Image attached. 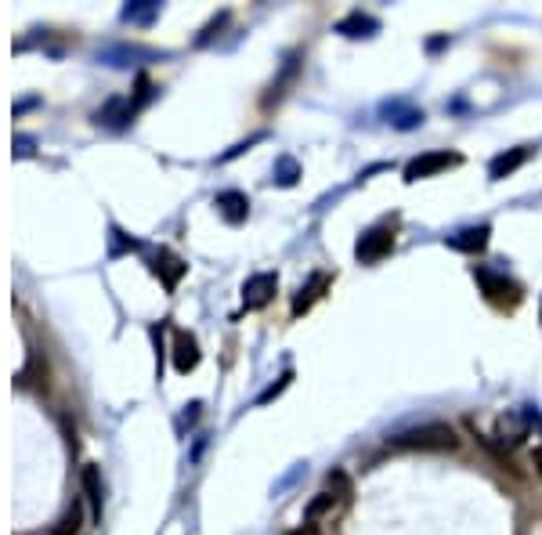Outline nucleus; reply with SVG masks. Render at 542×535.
Listing matches in <instances>:
<instances>
[{"instance_id": "9d476101", "label": "nucleus", "mask_w": 542, "mask_h": 535, "mask_svg": "<svg viewBox=\"0 0 542 535\" xmlns=\"http://www.w3.org/2000/svg\"><path fill=\"white\" fill-rule=\"evenodd\" d=\"M199 365V344L192 333H178L174 337V369L178 373H188Z\"/></svg>"}, {"instance_id": "0eeeda50", "label": "nucleus", "mask_w": 542, "mask_h": 535, "mask_svg": "<svg viewBox=\"0 0 542 535\" xmlns=\"http://www.w3.org/2000/svg\"><path fill=\"white\" fill-rule=\"evenodd\" d=\"M528 156H531V149L528 145H517V149H506V153H499L492 163H488V178L492 181H503V178H510L513 171H520L524 163H528Z\"/></svg>"}, {"instance_id": "aec40b11", "label": "nucleus", "mask_w": 542, "mask_h": 535, "mask_svg": "<svg viewBox=\"0 0 542 535\" xmlns=\"http://www.w3.org/2000/svg\"><path fill=\"white\" fill-rule=\"evenodd\" d=\"M286 535H322V528H319L315 521H308V524H301V528H293V531H286Z\"/></svg>"}, {"instance_id": "6ab92c4d", "label": "nucleus", "mask_w": 542, "mask_h": 535, "mask_svg": "<svg viewBox=\"0 0 542 535\" xmlns=\"http://www.w3.org/2000/svg\"><path fill=\"white\" fill-rule=\"evenodd\" d=\"M329 485L340 492V499H347V496H351V481H347V474H344V470H333V474H329Z\"/></svg>"}, {"instance_id": "f257e3e1", "label": "nucleus", "mask_w": 542, "mask_h": 535, "mask_svg": "<svg viewBox=\"0 0 542 535\" xmlns=\"http://www.w3.org/2000/svg\"><path fill=\"white\" fill-rule=\"evenodd\" d=\"M390 445L394 449H420V452H445V449L452 452L459 445V438H456V431L449 424H424V427L394 434Z\"/></svg>"}, {"instance_id": "ddd939ff", "label": "nucleus", "mask_w": 542, "mask_h": 535, "mask_svg": "<svg viewBox=\"0 0 542 535\" xmlns=\"http://www.w3.org/2000/svg\"><path fill=\"white\" fill-rule=\"evenodd\" d=\"M326 286H329V276H322V272H319V276H311V283H308V286H301V294L293 297V315L308 311V308H311V301H319Z\"/></svg>"}, {"instance_id": "dca6fc26", "label": "nucleus", "mask_w": 542, "mask_h": 535, "mask_svg": "<svg viewBox=\"0 0 542 535\" xmlns=\"http://www.w3.org/2000/svg\"><path fill=\"white\" fill-rule=\"evenodd\" d=\"M76 531H80V503H73V506L66 510V517L55 524L51 535H76Z\"/></svg>"}, {"instance_id": "f8f14e48", "label": "nucleus", "mask_w": 542, "mask_h": 535, "mask_svg": "<svg viewBox=\"0 0 542 535\" xmlns=\"http://www.w3.org/2000/svg\"><path fill=\"white\" fill-rule=\"evenodd\" d=\"M344 37H372L376 30H380V22L372 19V15H362V12H351L340 26H337Z\"/></svg>"}, {"instance_id": "f03ea898", "label": "nucleus", "mask_w": 542, "mask_h": 535, "mask_svg": "<svg viewBox=\"0 0 542 535\" xmlns=\"http://www.w3.org/2000/svg\"><path fill=\"white\" fill-rule=\"evenodd\" d=\"M474 279L481 283L485 297H488L495 308H510V311H513V308L524 301L520 286H517L513 279H506L503 272H492V268H474Z\"/></svg>"}, {"instance_id": "2eb2a0df", "label": "nucleus", "mask_w": 542, "mask_h": 535, "mask_svg": "<svg viewBox=\"0 0 542 535\" xmlns=\"http://www.w3.org/2000/svg\"><path fill=\"white\" fill-rule=\"evenodd\" d=\"M83 492L91 499L94 517H101V478H98V467H83Z\"/></svg>"}, {"instance_id": "4468645a", "label": "nucleus", "mask_w": 542, "mask_h": 535, "mask_svg": "<svg viewBox=\"0 0 542 535\" xmlns=\"http://www.w3.org/2000/svg\"><path fill=\"white\" fill-rule=\"evenodd\" d=\"M383 112H387V116L394 112V127H401V130H409V127H416V123H424V109H409V105H401V101H394V105H387Z\"/></svg>"}, {"instance_id": "6e6552de", "label": "nucleus", "mask_w": 542, "mask_h": 535, "mask_svg": "<svg viewBox=\"0 0 542 535\" xmlns=\"http://www.w3.org/2000/svg\"><path fill=\"white\" fill-rule=\"evenodd\" d=\"M488 235H492L488 224H474V228H463V232L449 235V246H452V250H463V253H481V250L488 246Z\"/></svg>"}, {"instance_id": "20e7f679", "label": "nucleus", "mask_w": 542, "mask_h": 535, "mask_svg": "<svg viewBox=\"0 0 542 535\" xmlns=\"http://www.w3.org/2000/svg\"><path fill=\"white\" fill-rule=\"evenodd\" d=\"M535 420H538V413H535L531 406H520V409H513V413H506V417L499 420L495 438H499L503 445H517L520 438H528V431H531Z\"/></svg>"}, {"instance_id": "f3484780", "label": "nucleus", "mask_w": 542, "mask_h": 535, "mask_svg": "<svg viewBox=\"0 0 542 535\" xmlns=\"http://www.w3.org/2000/svg\"><path fill=\"white\" fill-rule=\"evenodd\" d=\"M333 503H337V496H329V492H322L311 506H308V521H315V517H322L326 510H333Z\"/></svg>"}, {"instance_id": "39448f33", "label": "nucleus", "mask_w": 542, "mask_h": 535, "mask_svg": "<svg viewBox=\"0 0 542 535\" xmlns=\"http://www.w3.org/2000/svg\"><path fill=\"white\" fill-rule=\"evenodd\" d=\"M390 250H394V232H390V228H369V232L358 239L354 257H358L362 264H376V260L387 257Z\"/></svg>"}, {"instance_id": "1a4fd4ad", "label": "nucleus", "mask_w": 542, "mask_h": 535, "mask_svg": "<svg viewBox=\"0 0 542 535\" xmlns=\"http://www.w3.org/2000/svg\"><path fill=\"white\" fill-rule=\"evenodd\" d=\"M185 268H188V264H185L181 257H174L170 250H160V253H156V264H153V272L163 276L167 290H174V286L181 283V276H185Z\"/></svg>"}, {"instance_id": "423d86ee", "label": "nucleus", "mask_w": 542, "mask_h": 535, "mask_svg": "<svg viewBox=\"0 0 542 535\" xmlns=\"http://www.w3.org/2000/svg\"><path fill=\"white\" fill-rule=\"evenodd\" d=\"M275 290H279V276L275 272H260V276H253L242 286V304L246 308H264L271 297H275Z\"/></svg>"}, {"instance_id": "9b49d317", "label": "nucleus", "mask_w": 542, "mask_h": 535, "mask_svg": "<svg viewBox=\"0 0 542 535\" xmlns=\"http://www.w3.org/2000/svg\"><path fill=\"white\" fill-rule=\"evenodd\" d=\"M217 210L224 214V221L239 224V221H246V214H249V199H246L242 192H221V196H217Z\"/></svg>"}, {"instance_id": "412c9836", "label": "nucleus", "mask_w": 542, "mask_h": 535, "mask_svg": "<svg viewBox=\"0 0 542 535\" xmlns=\"http://www.w3.org/2000/svg\"><path fill=\"white\" fill-rule=\"evenodd\" d=\"M531 467H535V474L542 478V445H535V452H531Z\"/></svg>"}, {"instance_id": "7ed1b4c3", "label": "nucleus", "mask_w": 542, "mask_h": 535, "mask_svg": "<svg viewBox=\"0 0 542 535\" xmlns=\"http://www.w3.org/2000/svg\"><path fill=\"white\" fill-rule=\"evenodd\" d=\"M463 163V156L459 153H449V149H438V153H424V156H416V160H409L405 163V181H424V178H434V174H441V171H449V167H459Z\"/></svg>"}, {"instance_id": "a211bd4d", "label": "nucleus", "mask_w": 542, "mask_h": 535, "mask_svg": "<svg viewBox=\"0 0 542 535\" xmlns=\"http://www.w3.org/2000/svg\"><path fill=\"white\" fill-rule=\"evenodd\" d=\"M297 174H301V167L293 160H279V185H293Z\"/></svg>"}]
</instances>
